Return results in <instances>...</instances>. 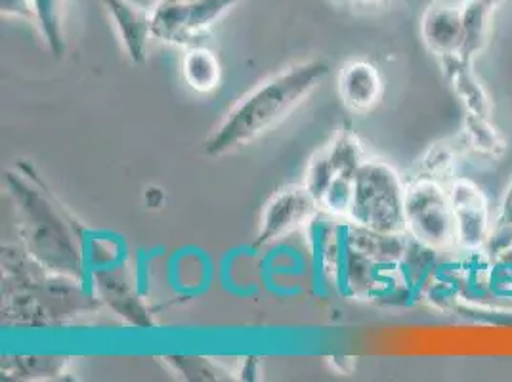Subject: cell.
Returning <instances> with one entry per match:
<instances>
[{"instance_id": "6da1fadb", "label": "cell", "mask_w": 512, "mask_h": 382, "mask_svg": "<svg viewBox=\"0 0 512 382\" xmlns=\"http://www.w3.org/2000/svg\"><path fill=\"white\" fill-rule=\"evenodd\" d=\"M6 186L14 199L20 245L50 272L86 281V232L56 195L39 178L37 170L18 165L6 174ZM90 285V283H88Z\"/></svg>"}, {"instance_id": "7a4b0ae2", "label": "cell", "mask_w": 512, "mask_h": 382, "mask_svg": "<svg viewBox=\"0 0 512 382\" xmlns=\"http://www.w3.org/2000/svg\"><path fill=\"white\" fill-rule=\"evenodd\" d=\"M329 75V64L308 60L289 65L249 90L203 142L207 157H224L279 127Z\"/></svg>"}, {"instance_id": "3957f363", "label": "cell", "mask_w": 512, "mask_h": 382, "mask_svg": "<svg viewBox=\"0 0 512 382\" xmlns=\"http://www.w3.org/2000/svg\"><path fill=\"white\" fill-rule=\"evenodd\" d=\"M2 312L23 327H58L98 308L90 285L44 268L20 245L2 251Z\"/></svg>"}, {"instance_id": "277c9868", "label": "cell", "mask_w": 512, "mask_h": 382, "mask_svg": "<svg viewBox=\"0 0 512 382\" xmlns=\"http://www.w3.org/2000/svg\"><path fill=\"white\" fill-rule=\"evenodd\" d=\"M365 159L362 142L348 123H342L331 140L312 155L304 186L316 199L321 213L346 220L354 178Z\"/></svg>"}, {"instance_id": "5b68a950", "label": "cell", "mask_w": 512, "mask_h": 382, "mask_svg": "<svg viewBox=\"0 0 512 382\" xmlns=\"http://www.w3.org/2000/svg\"><path fill=\"white\" fill-rule=\"evenodd\" d=\"M346 220L373 232L407 234L406 184L394 167L375 157L363 161Z\"/></svg>"}, {"instance_id": "8992f818", "label": "cell", "mask_w": 512, "mask_h": 382, "mask_svg": "<svg viewBox=\"0 0 512 382\" xmlns=\"http://www.w3.org/2000/svg\"><path fill=\"white\" fill-rule=\"evenodd\" d=\"M406 232L436 253L459 243L451 197L438 180L419 176L407 184Z\"/></svg>"}, {"instance_id": "52a82bcc", "label": "cell", "mask_w": 512, "mask_h": 382, "mask_svg": "<svg viewBox=\"0 0 512 382\" xmlns=\"http://www.w3.org/2000/svg\"><path fill=\"white\" fill-rule=\"evenodd\" d=\"M241 0H188L153 6V39L159 43L192 48L205 44L216 23L228 16Z\"/></svg>"}, {"instance_id": "ba28073f", "label": "cell", "mask_w": 512, "mask_h": 382, "mask_svg": "<svg viewBox=\"0 0 512 382\" xmlns=\"http://www.w3.org/2000/svg\"><path fill=\"white\" fill-rule=\"evenodd\" d=\"M321 213L316 199L304 184L287 186L276 191L262 209L258 232L251 249L258 253L268 249L302 228H308L312 220Z\"/></svg>"}, {"instance_id": "9c48e42d", "label": "cell", "mask_w": 512, "mask_h": 382, "mask_svg": "<svg viewBox=\"0 0 512 382\" xmlns=\"http://www.w3.org/2000/svg\"><path fill=\"white\" fill-rule=\"evenodd\" d=\"M465 2L434 0L421 18V37L440 60H461L465 46Z\"/></svg>"}, {"instance_id": "30bf717a", "label": "cell", "mask_w": 512, "mask_h": 382, "mask_svg": "<svg viewBox=\"0 0 512 382\" xmlns=\"http://www.w3.org/2000/svg\"><path fill=\"white\" fill-rule=\"evenodd\" d=\"M90 289L94 297L100 302H106L107 306L119 316L125 319L134 327H151L150 314L142 302V297L136 289V283L132 276L128 274L127 262L107 268V270H98L90 274Z\"/></svg>"}, {"instance_id": "8fae6325", "label": "cell", "mask_w": 512, "mask_h": 382, "mask_svg": "<svg viewBox=\"0 0 512 382\" xmlns=\"http://www.w3.org/2000/svg\"><path fill=\"white\" fill-rule=\"evenodd\" d=\"M102 2L130 62L136 65L146 64L153 39V8H146L134 0Z\"/></svg>"}, {"instance_id": "7c38bea8", "label": "cell", "mask_w": 512, "mask_h": 382, "mask_svg": "<svg viewBox=\"0 0 512 382\" xmlns=\"http://www.w3.org/2000/svg\"><path fill=\"white\" fill-rule=\"evenodd\" d=\"M339 96L342 104L354 113H369L381 104L384 83L381 71L369 60H350L339 73Z\"/></svg>"}, {"instance_id": "4fadbf2b", "label": "cell", "mask_w": 512, "mask_h": 382, "mask_svg": "<svg viewBox=\"0 0 512 382\" xmlns=\"http://www.w3.org/2000/svg\"><path fill=\"white\" fill-rule=\"evenodd\" d=\"M449 197L457 218L459 245L478 247L488 232V209L482 191L469 180H455L449 186Z\"/></svg>"}, {"instance_id": "5bb4252c", "label": "cell", "mask_w": 512, "mask_h": 382, "mask_svg": "<svg viewBox=\"0 0 512 382\" xmlns=\"http://www.w3.org/2000/svg\"><path fill=\"white\" fill-rule=\"evenodd\" d=\"M184 83L199 94H211L222 83V64L218 56L205 44L184 50L182 56Z\"/></svg>"}, {"instance_id": "9a60e30c", "label": "cell", "mask_w": 512, "mask_h": 382, "mask_svg": "<svg viewBox=\"0 0 512 382\" xmlns=\"http://www.w3.org/2000/svg\"><path fill=\"white\" fill-rule=\"evenodd\" d=\"M31 12H33V25H37L48 50L56 58H62L67 48L65 0H31Z\"/></svg>"}, {"instance_id": "2e32d148", "label": "cell", "mask_w": 512, "mask_h": 382, "mask_svg": "<svg viewBox=\"0 0 512 382\" xmlns=\"http://www.w3.org/2000/svg\"><path fill=\"white\" fill-rule=\"evenodd\" d=\"M442 64L448 69L451 86L455 88L459 98L465 102L469 113L490 117L488 96H486L484 88L478 83V79L474 77V73L470 71V62L451 58V60H442Z\"/></svg>"}, {"instance_id": "e0dca14e", "label": "cell", "mask_w": 512, "mask_h": 382, "mask_svg": "<svg viewBox=\"0 0 512 382\" xmlns=\"http://www.w3.org/2000/svg\"><path fill=\"white\" fill-rule=\"evenodd\" d=\"M67 358H50V356H20L2 360V373L6 377L23 379V381H48L58 379L67 373Z\"/></svg>"}, {"instance_id": "ac0fdd59", "label": "cell", "mask_w": 512, "mask_h": 382, "mask_svg": "<svg viewBox=\"0 0 512 382\" xmlns=\"http://www.w3.org/2000/svg\"><path fill=\"white\" fill-rule=\"evenodd\" d=\"M85 260L86 268L92 274V272L107 270L127 262V256L117 237L88 234L85 243Z\"/></svg>"}, {"instance_id": "d6986e66", "label": "cell", "mask_w": 512, "mask_h": 382, "mask_svg": "<svg viewBox=\"0 0 512 382\" xmlns=\"http://www.w3.org/2000/svg\"><path fill=\"white\" fill-rule=\"evenodd\" d=\"M488 117L469 113L465 121V138L470 148L486 153V155H499L505 149L503 138L491 128L486 121Z\"/></svg>"}, {"instance_id": "ffe728a7", "label": "cell", "mask_w": 512, "mask_h": 382, "mask_svg": "<svg viewBox=\"0 0 512 382\" xmlns=\"http://www.w3.org/2000/svg\"><path fill=\"white\" fill-rule=\"evenodd\" d=\"M167 360L180 375H184L190 381H218L220 379V369H216L213 363L205 358L172 356Z\"/></svg>"}, {"instance_id": "44dd1931", "label": "cell", "mask_w": 512, "mask_h": 382, "mask_svg": "<svg viewBox=\"0 0 512 382\" xmlns=\"http://www.w3.org/2000/svg\"><path fill=\"white\" fill-rule=\"evenodd\" d=\"M0 10L6 18H18L23 22L33 23L31 0H0Z\"/></svg>"}, {"instance_id": "7402d4cb", "label": "cell", "mask_w": 512, "mask_h": 382, "mask_svg": "<svg viewBox=\"0 0 512 382\" xmlns=\"http://www.w3.org/2000/svg\"><path fill=\"white\" fill-rule=\"evenodd\" d=\"M165 203H167V193L163 188H159V186H148L146 188V191H144V205L148 209H151V211L161 209Z\"/></svg>"}, {"instance_id": "603a6c76", "label": "cell", "mask_w": 512, "mask_h": 382, "mask_svg": "<svg viewBox=\"0 0 512 382\" xmlns=\"http://www.w3.org/2000/svg\"><path fill=\"white\" fill-rule=\"evenodd\" d=\"M342 8H354V10H375L390 4V0H331Z\"/></svg>"}, {"instance_id": "cb8c5ba5", "label": "cell", "mask_w": 512, "mask_h": 382, "mask_svg": "<svg viewBox=\"0 0 512 382\" xmlns=\"http://www.w3.org/2000/svg\"><path fill=\"white\" fill-rule=\"evenodd\" d=\"M474 2H482V4H486V6H490V8L495 10L503 0H474Z\"/></svg>"}, {"instance_id": "d4e9b609", "label": "cell", "mask_w": 512, "mask_h": 382, "mask_svg": "<svg viewBox=\"0 0 512 382\" xmlns=\"http://www.w3.org/2000/svg\"><path fill=\"white\" fill-rule=\"evenodd\" d=\"M178 2H188V0H155V4H178Z\"/></svg>"}]
</instances>
